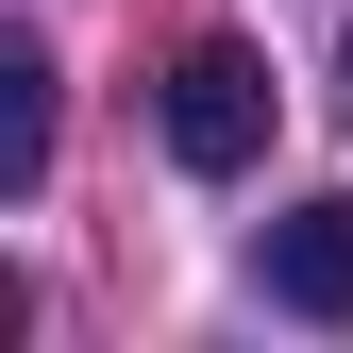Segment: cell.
<instances>
[{"label": "cell", "instance_id": "1", "mask_svg": "<svg viewBox=\"0 0 353 353\" xmlns=\"http://www.w3.org/2000/svg\"><path fill=\"white\" fill-rule=\"evenodd\" d=\"M152 118H168V168H202V185H236L252 152H270V51H236V34H185L168 51V84H152Z\"/></svg>", "mask_w": 353, "mask_h": 353}, {"label": "cell", "instance_id": "2", "mask_svg": "<svg viewBox=\"0 0 353 353\" xmlns=\"http://www.w3.org/2000/svg\"><path fill=\"white\" fill-rule=\"evenodd\" d=\"M252 286H270L286 320H353V202H286L270 236H252Z\"/></svg>", "mask_w": 353, "mask_h": 353}, {"label": "cell", "instance_id": "3", "mask_svg": "<svg viewBox=\"0 0 353 353\" xmlns=\"http://www.w3.org/2000/svg\"><path fill=\"white\" fill-rule=\"evenodd\" d=\"M51 185V51L34 34H0V202Z\"/></svg>", "mask_w": 353, "mask_h": 353}, {"label": "cell", "instance_id": "4", "mask_svg": "<svg viewBox=\"0 0 353 353\" xmlns=\"http://www.w3.org/2000/svg\"><path fill=\"white\" fill-rule=\"evenodd\" d=\"M336 101H353V51H336Z\"/></svg>", "mask_w": 353, "mask_h": 353}]
</instances>
